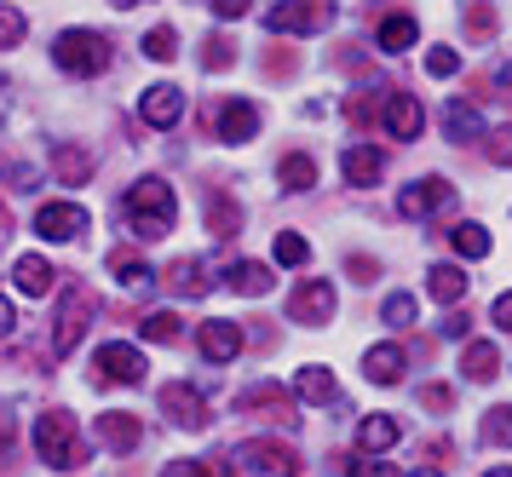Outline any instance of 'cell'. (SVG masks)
I'll return each mask as SVG.
<instances>
[{"label":"cell","mask_w":512,"mask_h":477,"mask_svg":"<svg viewBox=\"0 0 512 477\" xmlns=\"http://www.w3.org/2000/svg\"><path fill=\"white\" fill-rule=\"evenodd\" d=\"M127 225H133V236H144V242H162L167 230H173V219H179V196H173V184L167 179H139L133 190H127Z\"/></svg>","instance_id":"1"},{"label":"cell","mask_w":512,"mask_h":477,"mask_svg":"<svg viewBox=\"0 0 512 477\" xmlns=\"http://www.w3.org/2000/svg\"><path fill=\"white\" fill-rule=\"evenodd\" d=\"M35 455L47 460L52 472H70L75 460H81V426H75V414L47 409L35 420Z\"/></svg>","instance_id":"2"},{"label":"cell","mask_w":512,"mask_h":477,"mask_svg":"<svg viewBox=\"0 0 512 477\" xmlns=\"http://www.w3.org/2000/svg\"><path fill=\"white\" fill-rule=\"evenodd\" d=\"M52 64L64 69V75H104L110 69V41L98 29H64L52 41Z\"/></svg>","instance_id":"3"},{"label":"cell","mask_w":512,"mask_h":477,"mask_svg":"<svg viewBox=\"0 0 512 477\" xmlns=\"http://www.w3.org/2000/svg\"><path fill=\"white\" fill-rule=\"evenodd\" d=\"M93 368H98V380H110V386H139L144 380V351L139 345H127V340H104L93 351Z\"/></svg>","instance_id":"4"},{"label":"cell","mask_w":512,"mask_h":477,"mask_svg":"<svg viewBox=\"0 0 512 477\" xmlns=\"http://www.w3.org/2000/svg\"><path fill=\"white\" fill-rule=\"evenodd\" d=\"M87 225H93V219H87L81 202H47L35 213V236H41V242H75Z\"/></svg>","instance_id":"5"},{"label":"cell","mask_w":512,"mask_h":477,"mask_svg":"<svg viewBox=\"0 0 512 477\" xmlns=\"http://www.w3.org/2000/svg\"><path fill=\"white\" fill-rule=\"evenodd\" d=\"M242 460H248V472H259V477H294L300 472V455H294L288 443H271V437L242 443Z\"/></svg>","instance_id":"6"},{"label":"cell","mask_w":512,"mask_h":477,"mask_svg":"<svg viewBox=\"0 0 512 477\" xmlns=\"http://www.w3.org/2000/svg\"><path fill=\"white\" fill-rule=\"evenodd\" d=\"M87 311H93V299H87V288H70V294H64V311H58V328H52V351H58V357H70L75 345H81Z\"/></svg>","instance_id":"7"},{"label":"cell","mask_w":512,"mask_h":477,"mask_svg":"<svg viewBox=\"0 0 512 477\" xmlns=\"http://www.w3.org/2000/svg\"><path fill=\"white\" fill-rule=\"evenodd\" d=\"M179 115H185V92H179V87L156 81V87L139 92V121H144V127H173Z\"/></svg>","instance_id":"8"},{"label":"cell","mask_w":512,"mask_h":477,"mask_svg":"<svg viewBox=\"0 0 512 477\" xmlns=\"http://www.w3.org/2000/svg\"><path fill=\"white\" fill-rule=\"evenodd\" d=\"M317 23H323L317 0H277V6L265 12V29H271V35H311Z\"/></svg>","instance_id":"9"},{"label":"cell","mask_w":512,"mask_h":477,"mask_svg":"<svg viewBox=\"0 0 512 477\" xmlns=\"http://www.w3.org/2000/svg\"><path fill=\"white\" fill-rule=\"evenodd\" d=\"M162 409H167V420L185 426V432H202V426H208V409H202L196 386H162Z\"/></svg>","instance_id":"10"},{"label":"cell","mask_w":512,"mask_h":477,"mask_svg":"<svg viewBox=\"0 0 512 477\" xmlns=\"http://www.w3.org/2000/svg\"><path fill=\"white\" fill-rule=\"evenodd\" d=\"M196 345H202V357L208 363H236V351H242V328L236 322H202V334H196Z\"/></svg>","instance_id":"11"},{"label":"cell","mask_w":512,"mask_h":477,"mask_svg":"<svg viewBox=\"0 0 512 477\" xmlns=\"http://www.w3.org/2000/svg\"><path fill=\"white\" fill-rule=\"evenodd\" d=\"M455 196V184H443V179H415L403 196H397V207L409 213V219H426V213H438L443 202Z\"/></svg>","instance_id":"12"},{"label":"cell","mask_w":512,"mask_h":477,"mask_svg":"<svg viewBox=\"0 0 512 477\" xmlns=\"http://www.w3.org/2000/svg\"><path fill=\"white\" fill-rule=\"evenodd\" d=\"M288 317H294V322H328V317H334V288H328L323 276H317V282H305L300 294H294V305H288Z\"/></svg>","instance_id":"13"},{"label":"cell","mask_w":512,"mask_h":477,"mask_svg":"<svg viewBox=\"0 0 512 477\" xmlns=\"http://www.w3.org/2000/svg\"><path fill=\"white\" fill-rule=\"evenodd\" d=\"M443 133L455 138V144H472V138H484V115H478V104H466V98H449L443 104Z\"/></svg>","instance_id":"14"},{"label":"cell","mask_w":512,"mask_h":477,"mask_svg":"<svg viewBox=\"0 0 512 477\" xmlns=\"http://www.w3.org/2000/svg\"><path fill=\"white\" fill-rule=\"evenodd\" d=\"M12 282H18V294L41 299V294H52V288H58V271H52L41 253H24V259L12 265Z\"/></svg>","instance_id":"15"},{"label":"cell","mask_w":512,"mask_h":477,"mask_svg":"<svg viewBox=\"0 0 512 477\" xmlns=\"http://www.w3.org/2000/svg\"><path fill=\"white\" fill-rule=\"evenodd\" d=\"M254 133H259V110L248 98H231V104L219 110V138H225V144H248Z\"/></svg>","instance_id":"16"},{"label":"cell","mask_w":512,"mask_h":477,"mask_svg":"<svg viewBox=\"0 0 512 477\" xmlns=\"http://www.w3.org/2000/svg\"><path fill=\"white\" fill-rule=\"evenodd\" d=\"M420 127H426L420 104L409 98V92H392V98H386V133L392 138H420Z\"/></svg>","instance_id":"17"},{"label":"cell","mask_w":512,"mask_h":477,"mask_svg":"<svg viewBox=\"0 0 512 477\" xmlns=\"http://www.w3.org/2000/svg\"><path fill=\"white\" fill-rule=\"evenodd\" d=\"M98 437H104L116 455H133V449H139V420L121 414V409H110V414H98Z\"/></svg>","instance_id":"18"},{"label":"cell","mask_w":512,"mask_h":477,"mask_svg":"<svg viewBox=\"0 0 512 477\" xmlns=\"http://www.w3.org/2000/svg\"><path fill=\"white\" fill-rule=\"evenodd\" d=\"M340 167H346V184H357V190H363V184H374L380 173H386V156H380L374 144H351Z\"/></svg>","instance_id":"19"},{"label":"cell","mask_w":512,"mask_h":477,"mask_svg":"<svg viewBox=\"0 0 512 477\" xmlns=\"http://www.w3.org/2000/svg\"><path fill=\"white\" fill-rule=\"evenodd\" d=\"M426 294L438 299V305H461L466 299V271L461 265H432V271H426Z\"/></svg>","instance_id":"20"},{"label":"cell","mask_w":512,"mask_h":477,"mask_svg":"<svg viewBox=\"0 0 512 477\" xmlns=\"http://www.w3.org/2000/svg\"><path fill=\"white\" fill-rule=\"evenodd\" d=\"M363 374H369L374 386H397V380H403V351H397V345H374V351H363Z\"/></svg>","instance_id":"21"},{"label":"cell","mask_w":512,"mask_h":477,"mask_svg":"<svg viewBox=\"0 0 512 477\" xmlns=\"http://www.w3.org/2000/svg\"><path fill=\"white\" fill-rule=\"evenodd\" d=\"M397 437H403V426H397L392 414H369V420L357 426V449H363V455H380V449H392Z\"/></svg>","instance_id":"22"},{"label":"cell","mask_w":512,"mask_h":477,"mask_svg":"<svg viewBox=\"0 0 512 477\" xmlns=\"http://www.w3.org/2000/svg\"><path fill=\"white\" fill-rule=\"evenodd\" d=\"M225 288H236L242 299L271 294V265H259V259H242V265H231V276H225Z\"/></svg>","instance_id":"23"},{"label":"cell","mask_w":512,"mask_h":477,"mask_svg":"<svg viewBox=\"0 0 512 477\" xmlns=\"http://www.w3.org/2000/svg\"><path fill=\"white\" fill-rule=\"evenodd\" d=\"M374 41H380V52H409V46L420 41V23L409 18V12H392V18L374 29Z\"/></svg>","instance_id":"24"},{"label":"cell","mask_w":512,"mask_h":477,"mask_svg":"<svg viewBox=\"0 0 512 477\" xmlns=\"http://www.w3.org/2000/svg\"><path fill=\"white\" fill-rule=\"evenodd\" d=\"M449 248L461 253V259H484V253L495 248V242H489V230L478 225V219H461V225L449 230Z\"/></svg>","instance_id":"25"},{"label":"cell","mask_w":512,"mask_h":477,"mask_svg":"<svg viewBox=\"0 0 512 477\" xmlns=\"http://www.w3.org/2000/svg\"><path fill=\"white\" fill-rule=\"evenodd\" d=\"M52 167H58V179L64 184H81L87 173H93V156L75 150V144H58V150H52Z\"/></svg>","instance_id":"26"},{"label":"cell","mask_w":512,"mask_h":477,"mask_svg":"<svg viewBox=\"0 0 512 477\" xmlns=\"http://www.w3.org/2000/svg\"><path fill=\"white\" fill-rule=\"evenodd\" d=\"M294 391H300L305 403H328V397H334V374H328L323 363H311V368H300Z\"/></svg>","instance_id":"27"},{"label":"cell","mask_w":512,"mask_h":477,"mask_svg":"<svg viewBox=\"0 0 512 477\" xmlns=\"http://www.w3.org/2000/svg\"><path fill=\"white\" fill-rule=\"evenodd\" d=\"M277 184H282V190H311V184H317V161H311V156H282Z\"/></svg>","instance_id":"28"},{"label":"cell","mask_w":512,"mask_h":477,"mask_svg":"<svg viewBox=\"0 0 512 477\" xmlns=\"http://www.w3.org/2000/svg\"><path fill=\"white\" fill-rule=\"evenodd\" d=\"M495 368H501V351H495L489 340L466 345V380H478V386H484V380H495Z\"/></svg>","instance_id":"29"},{"label":"cell","mask_w":512,"mask_h":477,"mask_svg":"<svg viewBox=\"0 0 512 477\" xmlns=\"http://www.w3.org/2000/svg\"><path fill=\"white\" fill-rule=\"evenodd\" d=\"M110 271H116V282L127 288V294H144V288L156 282V271H150L144 259H127V253H116V265H110Z\"/></svg>","instance_id":"30"},{"label":"cell","mask_w":512,"mask_h":477,"mask_svg":"<svg viewBox=\"0 0 512 477\" xmlns=\"http://www.w3.org/2000/svg\"><path fill=\"white\" fill-rule=\"evenodd\" d=\"M173 282H179V294L196 299V294H208L213 288V271L202 265V259H185V265H173Z\"/></svg>","instance_id":"31"},{"label":"cell","mask_w":512,"mask_h":477,"mask_svg":"<svg viewBox=\"0 0 512 477\" xmlns=\"http://www.w3.org/2000/svg\"><path fill=\"white\" fill-rule=\"evenodd\" d=\"M139 334L150 345H167V340H179V311H150V317L139 322Z\"/></svg>","instance_id":"32"},{"label":"cell","mask_w":512,"mask_h":477,"mask_svg":"<svg viewBox=\"0 0 512 477\" xmlns=\"http://www.w3.org/2000/svg\"><path fill=\"white\" fill-rule=\"evenodd\" d=\"M139 46H144V58H156V64H167V58L179 52V35H173L167 23H156V29H150V35H144Z\"/></svg>","instance_id":"33"},{"label":"cell","mask_w":512,"mask_h":477,"mask_svg":"<svg viewBox=\"0 0 512 477\" xmlns=\"http://www.w3.org/2000/svg\"><path fill=\"white\" fill-rule=\"evenodd\" d=\"M305 259H311V242H305L300 230H282V236H277V265L294 271V265H305Z\"/></svg>","instance_id":"34"},{"label":"cell","mask_w":512,"mask_h":477,"mask_svg":"<svg viewBox=\"0 0 512 477\" xmlns=\"http://www.w3.org/2000/svg\"><path fill=\"white\" fill-rule=\"evenodd\" d=\"M380 317L392 322V328H409V322L420 317V305H415V294H386V305H380Z\"/></svg>","instance_id":"35"},{"label":"cell","mask_w":512,"mask_h":477,"mask_svg":"<svg viewBox=\"0 0 512 477\" xmlns=\"http://www.w3.org/2000/svg\"><path fill=\"white\" fill-rule=\"evenodd\" d=\"M484 443H495V449H512V409H507V403H501V409H489Z\"/></svg>","instance_id":"36"},{"label":"cell","mask_w":512,"mask_h":477,"mask_svg":"<svg viewBox=\"0 0 512 477\" xmlns=\"http://www.w3.org/2000/svg\"><path fill=\"white\" fill-rule=\"evenodd\" d=\"M455 69H461V52H455V46H432V52H426V75H455Z\"/></svg>","instance_id":"37"},{"label":"cell","mask_w":512,"mask_h":477,"mask_svg":"<svg viewBox=\"0 0 512 477\" xmlns=\"http://www.w3.org/2000/svg\"><path fill=\"white\" fill-rule=\"evenodd\" d=\"M18 41H24V12L18 6H0V52L18 46Z\"/></svg>","instance_id":"38"},{"label":"cell","mask_w":512,"mask_h":477,"mask_svg":"<svg viewBox=\"0 0 512 477\" xmlns=\"http://www.w3.org/2000/svg\"><path fill=\"white\" fill-rule=\"evenodd\" d=\"M489 322H495L501 334H512V294H495V305H489Z\"/></svg>","instance_id":"39"},{"label":"cell","mask_w":512,"mask_h":477,"mask_svg":"<svg viewBox=\"0 0 512 477\" xmlns=\"http://www.w3.org/2000/svg\"><path fill=\"white\" fill-rule=\"evenodd\" d=\"M248 12H254V0H213V18H248Z\"/></svg>","instance_id":"40"},{"label":"cell","mask_w":512,"mask_h":477,"mask_svg":"<svg viewBox=\"0 0 512 477\" xmlns=\"http://www.w3.org/2000/svg\"><path fill=\"white\" fill-rule=\"evenodd\" d=\"M162 477H208V466L202 460H173V466H162Z\"/></svg>","instance_id":"41"},{"label":"cell","mask_w":512,"mask_h":477,"mask_svg":"<svg viewBox=\"0 0 512 477\" xmlns=\"http://www.w3.org/2000/svg\"><path fill=\"white\" fill-rule=\"evenodd\" d=\"M357 477H409V472H397L392 460H363V466H357Z\"/></svg>","instance_id":"42"},{"label":"cell","mask_w":512,"mask_h":477,"mask_svg":"<svg viewBox=\"0 0 512 477\" xmlns=\"http://www.w3.org/2000/svg\"><path fill=\"white\" fill-rule=\"evenodd\" d=\"M489 156L501 161V167H512V127H507V133H495V144H489Z\"/></svg>","instance_id":"43"},{"label":"cell","mask_w":512,"mask_h":477,"mask_svg":"<svg viewBox=\"0 0 512 477\" xmlns=\"http://www.w3.org/2000/svg\"><path fill=\"white\" fill-rule=\"evenodd\" d=\"M12 328H18V311H12V299L0 294V340H6V334H12Z\"/></svg>","instance_id":"44"},{"label":"cell","mask_w":512,"mask_h":477,"mask_svg":"<svg viewBox=\"0 0 512 477\" xmlns=\"http://www.w3.org/2000/svg\"><path fill=\"white\" fill-rule=\"evenodd\" d=\"M374 271H380L374 259H351V276H357V282H374Z\"/></svg>","instance_id":"45"},{"label":"cell","mask_w":512,"mask_h":477,"mask_svg":"<svg viewBox=\"0 0 512 477\" xmlns=\"http://www.w3.org/2000/svg\"><path fill=\"white\" fill-rule=\"evenodd\" d=\"M6 437H12V414L0 409V443H6Z\"/></svg>","instance_id":"46"},{"label":"cell","mask_w":512,"mask_h":477,"mask_svg":"<svg viewBox=\"0 0 512 477\" xmlns=\"http://www.w3.org/2000/svg\"><path fill=\"white\" fill-rule=\"evenodd\" d=\"M110 6H121V12H133V6H150V0H110Z\"/></svg>","instance_id":"47"},{"label":"cell","mask_w":512,"mask_h":477,"mask_svg":"<svg viewBox=\"0 0 512 477\" xmlns=\"http://www.w3.org/2000/svg\"><path fill=\"white\" fill-rule=\"evenodd\" d=\"M484 477H512V466H495V472H484Z\"/></svg>","instance_id":"48"},{"label":"cell","mask_w":512,"mask_h":477,"mask_svg":"<svg viewBox=\"0 0 512 477\" xmlns=\"http://www.w3.org/2000/svg\"><path fill=\"white\" fill-rule=\"evenodd\" d=\"M409 477H443V472H432V466H426V472H409Z\"/></svg>","instance_id":"49"}]
</instances>
